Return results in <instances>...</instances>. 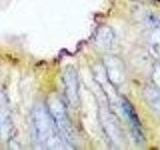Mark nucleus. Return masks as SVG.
Returning <instances> with one entry per match:
<instances>
[{"instance_id":"nucleus-6","label":"nucleus","mask_w":160,"mask_h":150,"mask_svg":"<svg viewBox=\"0 0 160 150\" xmlns=\"http://www.w3.org/2000/svg\"><path fill=\"white\" fill-rule=\"evenodd\" d=\"M145 96H146V100L150 107L153 108L155 111H157L160 115V92L154 88L146 89Z\"/></svg>"},{"instance_id":"nucleus-4","label":"nucleus","mask_w":160,"mask_h":150,"mask_svg":"<svg viewBox=\"0 0 160 150\" xmlns=\"http://www.w3.org/2000/svg\"><path fill=\"white\" fill-rule=\"evenodd\" d=\"M13 123L9 102L6 94L0 91V135L3 139L8 138L12 133Z\"/></svg>"},{"instance_id":"nucleus-1","label":"nucleus","mask_w":160,"mask_h":150,"mask_svg":"<svg viewBox=\"0 0 160 150\" xmlns=\"http://www.w3.org/2000/svg\"><path fill=\"white\" fill-rule=\"evenodd\" d=\"M31 127L33 140L41 149L67 148L53 122L46 105L37 103L31 112Z\"/></svg>"},{"instance_id":"nucleus-2","label":"nucleus","mask_w":160,"mask_h":150,"mask_svg":"<svg viewBox=\"0 0 160 150\" xmlns=\"http://www.w3.org/2000/svg\"><path fill=\"white\" fill-rule=\"evenodd\" d=\"M46 107L53 119V122L57 128V131L61 136L67 148L72 146L73 141V129L72 124L70 122L67 110L62 100L59 97L52 95L47 100Z\"/></svg>"},{"instance_id":"nucleus-3","label":"nucleus","mask_w":160,"mask_h":150,"mask_svg":"<svg viewBox=\"0 0 160 150\" xmlns=\"http://www.w3.org/2000/svg\"><path fill=\"white\" fill-rule=\"evenodd\" d=\"M64 94L68 104L75 106L79 100V81L77 71L72 66H67L63 72Z\"/></svg>"},{"instance_id":"nucleus-5","label":"nucleus","mask_w":160,"mask_h":150,"mask_svg":"<svg viewBox=\"0 0 160 150\" xmlns=\"http://www.w3.org/2000/svg\"><path fill=\"white\" fill-rule=\"evenodd\" d=\"M121 108L124 115L126 116L127 120L129 121L130 126H131L133 135L136 140H142V132H141V124H140V120L138 118V115L135 111V109L130 102L127 100H121Z\"/></svg>"}]
</instances>
